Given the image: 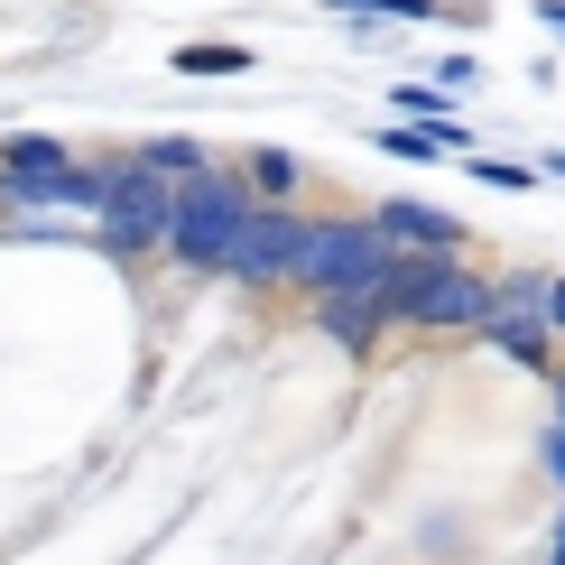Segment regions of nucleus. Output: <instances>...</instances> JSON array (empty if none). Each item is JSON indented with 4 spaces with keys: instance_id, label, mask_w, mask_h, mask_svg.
Listing matches in <instances>:
<instances>
[{
    "instance_id": "1",
    "label": "nucleus",
    "mask_w": 565,
    "mask_h": 565,
    "mask_svg": "<svg viewBox=\"0 0 565 565\" xmlns=\"http://www.w3.org/2000/svg\"><path fill=\"white\" fill-rule=\"evenodd\" d=\"M390 316L398 324H482L491 316V288L455 260H390Z\"/></svg>"
},
{
    "instance_id": "2",
    "label": "nucleus",
    "mask_w": 565,
    "mask_h": 565,
    "mask_svg": "<svg viewBox=\"0 0 565 565\" xmlns=\"http://www.w3.org/2000/svg\"><path fill=\"white\" fill-rule=\"evenodd\" d=\"M242 214H250L242 185H223V177L195 168V185H177V195H168V232H158V242H168L177 260H195V269H223V250H232V232H242Z\"/></svg>"
},
{
    "instance_id": "3",
    "label": "nucleus",
    "mask_w": 565,
    "mask_h": 565,
    "mask_svg": "<svg viewBox=\"0 0 565 565\" xmlns=\"http://www.w3.org/2000/svg\"><path fill=\"white\" fill-rule=\"evenodd\" d=\"M390 260H398V250H390L371 223H306V232H297L288 278H306L316 297H334V288H362V278H381Z\"/></svg>"
},
{
    "instance_id": "4",
    "label": "nucleus",
    "mask_w": 565,
    "mask_h": 565,
    "mask_svg": "<svg viewBox=\"0 0 565 565\" xmlns=\"http://www.w3.org/2000/svg\"><path fill=\"white\" fill-rule=\"evenodd\" d=\"M93 204H103V242H111V260H130V250H149L158 232H168V185H158V168H111Z\"/></svg>"
},
{
    "instance_id": "5",
    "label": "nucleus",
    "mask_w": 565,
    "mask_h": 565,
    "mask_svg": "<svg viewBox=\"0 0 565 565\" xmlns=\"http://www.w3.org/2000/svg\"><path fill=\"white\" fill-rule=\"evenodd\" d=\"M297 214H260L250 204L242 214V232H232V250H223V269H242V278H288V260H297Z\"/></svg>"
},
{
    "instance_id": "6",
    "label": "nucleus",
    "mask_w": 565,
    "mask_h": 565,
    "mask_svg": "<svg viewBox=\"0 0 565 565\" xmlns=\"http://www.w3.org/2000/svg\"><path fill=\"white\" fill-rule=\"evenodd\" d=\"M381 324H390V269L362 278V288H334V297H324V334L362 343V334H381Z\"/></svg>"
},
{
    "instance_id": "7",
    "label": "nucleus",
    "mask_w": 565,
    "mask_h": 565,
    "mask_svg": "<svg viewBox=\"0 0 565 565\" xmlns=\"http://www.w3.org/2000/svg\"><path fill=\"white\" fill-rule=\"evenodd\" d=\"M371 232H381L390 250H417V242H427V250H455V242H463V223L436 214V204H381V223H371Z\"/></svg>"
},
{
    "instance_id": "8",
    "label": "nucleus",
    "mask_w": 565,
    "mask_h": 565,
    "mask_svg": "<svg viewBox=\"0 0 565 565\" xmlns=\"http://www.w3.org/2000/svg\"><path fill=\"white\" fill-rule=\"evenodd\" d=\"M38 168H65V149L46 130H19V139H0V177H38Z\"/></svg>"
},
{
    "instance_id": "9",
    "label": "nucleus",
    "mask_w": 565,
    "mask_h": 565,
    "mask_svg": "<svg viewBox=\"0 0 565 565\" xmlns=\"http://www.w3.org/2000/svg\"><path fill=\"white\" fill-rule=\"evenodd\" d=\"M491 334H501L510 362H547V324H529V316H482Z\"/></svg>"
},
{
    "instance_id": "10",
    "label": "nucleus",
    "mask_w": 565,
    "mask_h": 565,
    "mask_svg": "<svg viewBox=\"0 0 565 565\" xmlns=\"http://www.w3.org/2000/svg\"><path fill=\"white\" fill-rule=\"evenodd\" d=\"M139 168H158V177H195L204 149H195V139H149V149H139Z\"/></svg>"
},
{
    "instance_id": "11",
    "label": "nucleus",
    "mask_w": 565,
    "mask_h": 565,
    "mask_svg": "<svg viewBox=\"0 0 565 565\" xmlns=\"http://www.w3.org/2000/svg\"><path fill=\"white\" fill-rule=\"evenodd\" d=\"M177 65H185V75H242V46H177Z\"/></svg>"
},
{
    "instance_id": "12",
    "label": "nucleus",
    "mask_w": 565,
    "mask_h": 565,
    "mask_svg": "<svg viewBox=\"0 0 565 565\" xmlns=\"http://www.w3.org/2000/svg\"><path fill=\"white\" fill-rule=\"evenodd\" d=\"M390 158H436V130H381Z\"/></svg>"
},
{
    "instance_id": "13",
    "label": "nucleus",
    "mask_w": 565,
    "mask_h": 565,
    "mask_svg": "<svg viewBox=\"0 0 565 565\" xmlns=\"http://www.w3.org/2000/svg\"><path fill=\"white\" fill-rule=\"evenodd\" d=\"M362 10H398V19H436V0H362Z\"/></svg>"
},
{
    "instance_id": "14",
    "label": "nucleus",
    "mask_w": 565,
    "mask_h": 565,
    "mask_svg": "<svg viewBox=\"0 0 565 565\" xmlns=\"http://www.w3.org/2000/svg\"><path fill=\"white\" fill-rule=\"evenodd\" d=\"M556 408H565V381H556ZM547 463H556V482H565V427H556V445H547Z\"/></svg>"
},
{
    "instance_id": "15",
    "label": "nucleus",
    "mask_w": 565,
    "mask_h": 565,
    "mask_svg": "<svg viewBox=\"0 0 565 565\" xmlns=\"http://www.w3.org/2000/svg\"><path fill=\"white\" fill-rule=\"evenodd\" d=\"M547 324H556V334H565V278H556V288H547Z\"/></svg>"
}]
</instances>
